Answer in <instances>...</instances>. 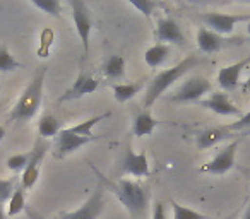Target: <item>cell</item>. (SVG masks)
I'll use <instances>...</instances> for the list:
<instances>
[{"mask_svg":"<svg viewBox=\"0 0 250 219\" xmlns=\"http://www.w3.org/2000/svg\"><path fill=\"white\" fill-rule=\"evenodd\" d=\"M201 104L208 110H211L212 113L221 117H242V112L240 108L229 100V96L223 91H216V93H211V96L208 100L201 101Z\"/></svg>","mask_w":250,"mask_h":219,"instance_id":"obj_11","label":"cell"},{"mask_svg":"<svg viewBox=\"0 0 250 219\" xmlns=\"http://www.w3.org/2000/svg\"><path fill=\"white\" fill-rule=\"evenodd\" d=\"M87 142H91L86 137H81L77 134L70 132V129H62V132L57 137V146H55V158L63 159V158L70 156L72 153H76L77 149H81L83 146H86Z\"/></svg>","mask_w":250,"mask_h":219,"instance_id":"obj_14","label":"cell"},{"mask_svg":"<svg viewBox=\"0 0 250 219\" xmlns=\"http://www.w3.org/2000/svg\"><path fill=\"white\" fill-rule=\"evenodd\" d=\"M0 219H7V214L4 212V207L0 205Z\"/></svg>","mask_w":250,"mask_h":219,"instance_id":"obj_35","label":"cell"},{"mask_svg":"<svg viewBox=\"0 0 250 219\" xmlns=\"http://www.w3.org/2000/svg\"><path fill=\"white\" fill-rule=\"evenodd\" d=\"M247 33H249V35H250V22H249V24H247Z\"/></svg>","mask_w":250,"mask_h":219,"instance_id":"obj_37","label":"cell"},{"mask_svg":"<svg viewBox=\"0 0 250 219\" xmlns=\"http://www.w3.org/2000/svg\"><path fill=\"white\" fill-rule=\"evenodd\" d=\"M156 40L158 43H163V45H170V43L171 45H184L185 36L175 19L161 18L158 19L156 24Z\"/></svg>","mask_w":250,"mask_h":219,"instance_id":"obj_13","label":"cell"},{"mask_svg":"<svg viewBox=\"0 0 250 219\" xmlns=\"http://www.w3.org/2000/svg\"><path fill=\"white\" fill-rule=\"evenodd\" d=\"M250 63V55L247 59L235 62L231 65H226L223 69H219L218 72V84L221 86V89L225 91H235L240 84V76L247 69V65Z\"/></svg>","mask_w":250,"mask_h":219,"instance_id":"obj_15","label":"cell"},{"mask_svg":"<svg viewBox=\"0 0 250 219\" xmlns=\"http://www.w3.org/2000/svg\"><path fill=\"white\" fill-rule=\"evenodd\" d=\"M21 67V63L14 59L7 46H0V72H12L18 70Z\"/></svg>","mask_w":250,"mask_h":219,"instance_id":"obj_26","label":"cell"},{"mask_svg":"<svg viewBox=\"0 0 250 219\" xmlns=\"http://www.w3.org/2000/svg\"><path fill=\"white\" fill-rule=\"evenodd\" d=\"M100 87V80H96L93 76L89 74H79L77 79L74 80V84L59 98L60 103H65V101H74L79 100V98H84L87 94H93L94 91Z\"/></svg>","mask_w":250,"mask_h":219,"instance_id":"obj_12","label":"cell"},{"mask_svg":"<svg viewBox=\"0 0 250 219\" xmlns=\"http://www.w3.org/2000/svg\"><path fill=\"white\" fill-rule=\"evenodd\" d=\"M211 82L206 77H190L185 82L180 84L177 91L173 93V96L170 98V101L175 103H192V101H199L211 93Z\"/></svg>","mask_w":250,"mask_h":219,"instance_id":"obj_7","label":"cell"},{"mask_svg":"<svg viewBox=\"0 0 250 219\" xmlns=\"http://www.w3.org/2000/svg\"><path fill=\"white\" fill-rule=\"evenodd\" d=\"M240 140H233L229 142L225 149H221L214 158H212L209 163H206L201 168L202 173H209V175H225L235 166V158H236V151H238Z\"/></svg>","mask_w":250,"mask_h":219,"instance_id":"obj_9","label":"cell"},{"mask_svg":"<svg viewBox=\"0 0 250 219\" xmlns=\"http://www.w3.org/2000/svg\"><path fill=\"white\" fill-rule=\"evenodd\" d=\"M226 40L221 35L211 31L208 28H201L197 31V46L204 53H216L223 48Z\"/></svg>","mask_w":250,"mask_h":219,"instance_id":"obj_16","label":"cell"},{"mask_svg":"<svg viewBox=\"0 0 250 219\" xmlns=\"http://www.w3.org/2000/svg\"><path fill=\"white\" fill-rule=\"evenodd\" d=\"M14 181L12 180H0V204L2 202H9L14 194Z\"/></svg>","mask_w":250,"mask_h":219,"instance_id":"obj_30","label":"cell"},{"mask_svg":"<svg viewBox=\"0 0 250 219\" xmlns=\"http://www.w3.org/2000/svg\"><path fill=\"white\" fill-rule=\"evenodd\" d=\"M144 87H146V79H141V80L129 82V84H113L111 91H113L115 101H118V103H127V101L132 100L136 94H139Z\"/></svg>","mask_w":250,"mask_h":219,"instance_id":"obj_18","label":"cell"},{"mask_svg":"<svg viewBox=\"0 0 250 219\" xmlns=\"http://www.w3.org/2000/svg\"><path fill=\"white\" fill-rule=\"evenodd\" d=\"M243 89H245L247 93H250V76H249V79L243 82Z\"/></svg>","mask_w":250,"mask_h":219,"instance_id":"obj_33","label":"cell"},{"mask_svg":"<svg viewBox=\"0 0 250 219\" xmlns=\"http://www.w3.org/2000/svg\"><path fill=\"white\" fill-rule=\"evenodd\" d=\"M4 137H5V127L0 125V142L4 140Z\"/></svg>","mask_w":250,"mask_h":219,"instance_id":"obj_34","label":"cell"},{"mask_svg":"<svg viewBox=\"0 0 250 219\" xmlns=\"http://www.w3.org/2000/svg\"><path fill=\"white\" fill-rule=\"evenodd\" d=\"M106 188H110L117 195V199L122 202V205L129 211L130 218L132 219L143 218L147 209V204H149V195H147L146 188L143 185L137 183V181L120 178L117 183L106 181Z\"/></svg>","mask_w":250,"mask_h":219,"instance_id":"obj_3","label":"cell"},{"mask_svg":"<svg viewBox=\"0 0 250 219\" xmlns=\"http://www.w3.org/2000/svg\"><path fill=\"white\" fill-rule=\"evenodd\" d=\"M120 173L134 178H146L151 175L149 161L146 153H134L132 147H127L124 158L120 161Z\"/></svg>","mask_w":250,"mask_h":219,"instance_id":"obj_10","label":"cell"},{"mask_svg":"<svg viewBox=\"0 0 250 219\" xmlns=\"http://www.w3.org/2000/svg\"><path fill=\"white\" fill-rule=\"evenodd\" d=\"M202 21L208 26V29L218 33L221 36L231 35L235 31V26L240 22H250V14H223V12H208L202 16Z\"/></svg>","mask_w":250,"mask_h":219,"instance_id":"obj_8","label":"cell"},{"mask_svg":"<svg viewBox=\"0 0 250 219\" xmlns=\"http://www.w3.org/2000/svg\"><path fill=\"white\" fill-rule=\"evenodd\" d=\"M229 137V130L226 127H214V129H208L197 136V149L204 151L209 147H214L221 140Z\"/></svg>","mask_w":250,"mask_h":219,"instance_id":"obj_17","label":"cell"},{"mask_svg":"<svg viewBox=\"0 0 250 219\" xmlns=\"http://www.w3.org/2000/svg\"><path fill=\"white\" fill-rule=\"evenodd\" d=\"M129 4L147 19L153 16L154 9H156V2H153V0H129Z\"/></svg>","mask_w":250,"mask_h":219,"instance_id":"obj_29","label":"cell"},{"mask_svg":"<svg viewBox=\"0 0 250 219\" xmlns=\"http://www.w3.org/2000/svg\"><path fill=\"white\" fill-rule=\"evenodd\" d=\"M199 63V59L195 55H190L187 59H184L182 62H178L175 67H170L167 70H161L149 84H147L146 89V98H144V108L149 112V108L177 82L180 77H184L185 74L188 72L190 69H194L195 65Z\"/></svg>","mask_w":250,"mask_h":219,"instance_id":"obj_2","label":"cell"},{"mask_svg":"<svg viewBox=\"0 0 250 219\" xmlns=\"http://www.w3.org/2000/svg\"><path fill=\"white\" fill-rule=\"evenodd\" d=\"M62 132L60 129V122L53 115L46 113L40 119L38 122V134L42 139H52V137H59V134Z\"/></svg>","mask_w":250,"mask_h":219,"instance_id":"obj_21","label":"cell"},{"mask_svg":"<svg viewBox=\"0 0 250 219\" xmlns=\"http://www.w3.org/2000/svg\"><path fill=\"white\" fill-rule=\"evenodd\" d=\"M100 178H101L100 183L96 185V188H94V192L89 195V199H87L79 209L60 216L59 219H98L100 218L101 211H103V204H104V190H106L104 177H100Z\"/></svg>","mask_w":250,"mask_h":219,"instance_id":"obj_5","label":"cell"},{"mask_svg":"<svg viewBox=\"0 0 250 219\" xmlns=\"http://www.w3.org/2000/svg\"><path fill=\"white\" fill-rule=\"evenodd\" d=\"M45 77H46V67H40L33 76L31 82L28 84L22 94L19 96L18 103L12 108L9 120L18 123H26L38 113L43 103V86H45Z\"/></svg>","mask_w":250,"mask_h":219,"instance_id":"obj_1","label":"cell"},{"mask_svg":"<svg viewBox=\"0 0 250 219\" xmlns=\"http://www.w3.org/2000/svg\"><path fill=\"white\" fill-rule=\"evenodd\" d=\"M242 219H250V204H249V207H247V211H245V214H243Z\"/></svg>","mask_w":250,"mask_h":219,"instance_id":"obj_36","label":"cell"},{"mask_svg":"<svg viewBox=\"0 0 250 219\" xmlns=\"http://www.w3.org/2000/svg\"><path fill=\"white\" fill-rule=\"evenodd\" d=\"M168 55H170V46L163 45V43H156L154 46L146 50L144 53V60L149 67H160L161 63L167 62Z\"/></svg>","mask_w":250,"mask_h":219,"instance_id":"obj_22","label":"cell"},{"mask_svg":"<svg viewBox=\"0 0 250 219\" xmlns=\"http://www.w3.org/2000/svg\"><path fill=\"white\" fill-rule=\"evenodd\" d=\"M158 125H160V122H158V120L154 119L153 115H151V112L144 110V112H141L139 115L134 119V122H132V134L136 137L151 136Z\"/></svg>","mask_w":250,"mask_h":219,"instance_id":"obj_19","label":"cell"},{"mask_svg":"<svg viewBox=\"0 0 250 219\" xmlns=\"http://www.w3.org/2000/svg\"><path fill=\"white\" fill-rule=\"evenodd\" d=\"M226 129H228L229 132H235V130H243V129H250V112L245 113V115H242L235 123L228 125Z\"/></svg>","mask_w":250,"mask_h":219,"instance_id":"obj_31","label":"cell"},{"mask_svg":"<svg viewBox=\"0 0 250 219\" xmlns=\"http://www.w3.org/2000/svg\"><path fill=\"white\" fill-rule=\"evenodd\" d=\"M171 209H173V219H209L208 216L201 214V212L188 209L185 205L177 204L175 200H171Z\"/></svg>","mask_w":250,"mask_h":219,"instance_id":"obj_27","label":"cell"},{"mask_svg":"<svg viewBox=\"0 0 250 219\" xmlns=\"http://www.w3.org/2000/svg\"><path fill=\"white\" fill-rule=\"evenodd\" d=\"M50 149V144L46 142L45 139L38 137L35 142V147L29 151V163L26 166V170L22 171L21 175V187L24 190H29V188L35 187V183L40 178V168L43 164V159H45L46 153Z\"/></svg>","mask_w":250,"mask_h":219,"instance_id":"obj_6","label":"cell"},{"mask_svg":"<svg viewBox=\"0 0 250 219\" xmlns=\"http://www.w3.org/2000/svg\"><path fill=\"white\" fill-rule=\"evenodd\" d=\"M31 4L45 14L53 16V18H60V14H62V2L60 0H31Z\"/></svg>","mask_w":250,"mask_h":219,"instance_id":"obj_25","label":"cell"},{"mask_svg":"<svg viewBox=\"0 0 250 219\" xmlns=\"http://www.w3.org/2000/svg\"><path fill=\"white\" fill-rule=\"evenodd\" d=\"M7 168L11 171H24L26 166H28L29 163V153H22V154H14V156L7 158Z\"/></svg>","mask_w":250,"mask_h":219,"instance_id":"obj_28","label":"cell"},{"mask_svg":"<svg viewBox=\"0 0 250 219\" xmlns=\"http://www.w3.org/2000/svg\"><path fill=\"white\" fill-rule=\"evenodd\" d=\"M110 117H111V113H110V112H108V113H103V115L91 117V119L84 120V122L77 123V125L69 127V129H70V132L77 134V136L86 137V139H89V140H96V139H98V136H94V134H93V127L96 125V123H100L101 120L110 119Z\"/></svg>","mask_w":250,"mask_h":219,"instance_id":"obj_20","label":"cell"},{"mask_svg":"<svg viewBox=\"0 0 250 219\" xmlns=\"http://www.w3.org/2000/svg\"><path fill=\"white\" fill-rule=\"evenodd\" d=\"M104 77L108 79H122L125 76V59L120 55H111L101 67Z\"/></svg>","mask_w":250,"mask_h":219,"instance_id":"obj_23","label":"cell"},{"mask_svg":"<svg viewBox=\"0 0 250 219\" xmlns=\"http://www.w3.org/2000/svg\"><path fill=\"white\" fill-rule=\"evenodd\" d=\"M26 207V195H24V188L18 187L12 194L11 200H9V207H7V216H18L24 211Z\"/></svg>","mask_w":250,"mask_h":219,"instance_id":"obj_24","label":"cell"},{"mask_svg":"<svg viewBox=\"0 0 250 219\" xmlns=\"http://www.w3.org/2000/svg\"><path fill=\"white\" fill-rule=\"evenodd\" d=\"M153 219H167V209L163 202H156L153 207Z\"/></svg>","mask_w":250,"mask_h":219,"instance_id":"obj_32","label":"cell"},{"mask_svg":"<svg viewBox=\"0 0 250 219\" xmlns=\"http://www.w3.org/2000/svg\"><path fill=\"white\" fill-rule=\"evenodd\" d=\"M69 7L72 12V21L76 26L77 36H79L81 45H83L84 59H87V55H89V36L93 31V16H91L87 4L83 0H69Z\"/></svg>","mask_w":250,"mask_h":219,"instance_id":"obj_4","label":"cell"}]
</instances>
